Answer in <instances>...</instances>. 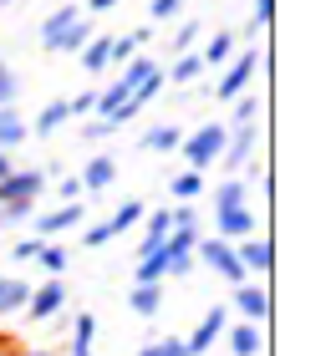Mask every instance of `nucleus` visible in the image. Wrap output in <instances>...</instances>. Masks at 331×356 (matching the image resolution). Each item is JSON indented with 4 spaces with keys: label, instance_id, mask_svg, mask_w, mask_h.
<instances>
[{
    "label": "nucleus",
    "instance_id": "1",
    "mask_svg": "<svg viewBox=\"0 0 331 356\" xmlns=\"http://www.w3.org/2000/svg\"><path fill=\"white\" fill-rule=\"evenodd\" d=\"M224 143H229V127H224V122H199L194 133H184L178 153H184L189 168H214V163L224 158Z\"/></svg>",
    "mask_w": 331,
    "mask_h": 356
},
{
    "label": "nucleus",
    "instance_id": "2",
    "mask_svg": "<svg viewBox=\"0 0 331 356\" xmlns=\"http://www.w3.org/2000/svg\"><path fill=\"white\" fill-rule=\"evenodd\" d=\"M46 168H10L6 178H0V204H36L46 193Z\"/></svg>",
    "mask_w": 331,
    "mask_h": 356
},
{
    "label": "nucleus",
    "instance_id": "3",
    "mask_svg": "<svg viewBox=\"0 0 331 356\" xmlns=\"http://www.w3.org/2000/svg\"><path fill=\"white\" fill-rule=\"evenodd\" d=\"M194 254H199V260H204L209 270H220V275H224V280L235 285V290L245 285V275H250V270H245V265L235 260V245H229V239H220V234L199 239V250H194Z\"/></svg>",
    "mask_w": 331,
    "mask_h": 356
},
{
    "label": "nucleus",
    "instance_id": "4",
    "mask_svg": "<svg viewBox=\"0 0 331 356\" xmlns=\"http://www.w3.org/2000/svg\"><path fill=\"white\" fill-rule=\"evenodd\" d=\"M260 72V46H245V51L224 67V76H220V87H214V97L220 102H235V97H245V87H250V76Z\"/></svg>",
    "mask_w": 331,
    "mask_h": 356
},
{
    "label": "nucleus",
    "instance_id": "5",
    "mask_svg": "<svg viewBox=\"0 0 331 356\" xmlns=\"http://www.w3.org/2000/svg\"><path fill=\"white\" fill-rule=\"evenodd\" d=\"M87 224V209L82 204H61V209H46V214H36V239H56V234H72Z\"/></svg>",
    "mask_w": 331,
    "mask_h": 356
},
{
    "label": "nucleus",
    "instance_id": "6",
    "mask_svg": "<svg viewBox=\"0 0 331 356\" xmlns=\"http://www.w3.org/2000/svg\"><path fill=\"white\" fill-rule=\"evenodd\" d=\"M224 331H229V311H224V305H209L204 321H199V331L184 341V351H189V356H204V351H209L214 341H220Z\"/></svg>",
    "mask_w": 331,
    "mask_h": 356
},
{
    "label": "nucleus",
    "instance_id": "7",
    "mask_svg": "<svg viewBox=\"0 0 331 356\" xmlns=\"http://www.w3.org/2000/svg\"><path fill=\"white\" fill-rule=\"evenodd\" d=\"M61 305H66V280H46V285H36L31 290V300H26V311H31V321H52V316H61Z\"/></svg>",
    "mask_w": 331,
    "mask_h": 356
},
{
    "label": "nucleus",
    "instance_id": "8",
    "mask_svg": "<svg viewBox=\"0 0 331 356\" xmlns=\"http://www.w3.org/2000/svg\"><path fill=\"white\" fill-rule=\"evenodd\" d=\"M255 148H260V127H255V122H250V127H235L229 143H224V158H220V163L235 173V168H245V163L255 158Z\"/></svg>",
    "mask_w": 331,
    "mask_h": 356
},
{
    "label": "nucleus",
    "instance_id": "9",
    "mask_svg": "<svg viewBox=\"0 0 331 356\" xmlns=\"http://www.w3.org/2000/svg\"><path fill=\"white\" fill-rule=\"evenodd\" d=\"M214 224H220V239H229V245H240V239L255 234V214L250 209H224V214H214Z\"/></svg>",
    "mask_w": 331,
    "mask_h": 356
},
{
    "label": "nucleus",
    "instance_id": "10",
    "mask_svg": "<svg viewBox=\"0 0 331 356\" xmlns=\"http://www.w3.org/2000/svg\"><path fill=\"white\" fill-rule=\"evenodd\" d=\"M235 311L250 321V326H260V321L270 316V296H265L260 285H240V290H235Z\"/></svg>",
    "mask_w": 331,
    "mask_h": 356
},
{
    "label": "nucleus",
    "instance_id": "11",
    "mask_svg": "<svg viewBox=\"0 0 331 356\" xmlns=\"http://www.w3.org/2000/svg\"><path fill=\"white\" fill-rule=\"evenodd\" d=\"M77 21H82V6H61V10H52V15L41 21V46L52 51V46H56V41H61Z\"/></svg>",
    "mask_w": 331,
    "mask_h": 356
},
{
    "label": "nucleus",
    "instance_id": "12",
    "mask_svg": "<svg viewBox=\"0 0 331 356\" xmlns=\"http://www.w3.org/2000/svg\"><path fill=\"white\" fill-rule=\"evenodd\" d=\"M77 178H82V188H87V193H102V188H112V178H118V163H112V153H97Z\"/></svg>",
    "mask_w": 331,
    "mask_h": 356
},
{
    "label": "nucleus",
    "instance_id": "13",
    "mask_svg": "<svg viewBox=\"0 0 331 356\" xmlns=\"http://www.w3.org/2000/svg\"><path fill=\"white\" fill-rule=\"evenodd\" d=\"M128 311L143 316V321H153V316L163 311V290H158V285H132V290H128Z\"/></svg>",
    "mask_w": 331,
    "mask_h": 356
},
{
    "label": "nucleus",
    "instance_id": "14",
    "mask_svg": "<svg viewBox=\"0 0 331 356\" xmlns=\"http://www.w3.org/2000/svg\"><path fill=\"white\" fill-rule=\"evenodd\" d=\"M66 122H72V102H46V107L36 112V127H31V133H36V138H52V133H61Z\"/></svg>",
    "mask_w": 331,
    "mask_h": 356
},
{
    "label": "nucleus",
    "instance_id": "15",
    "mask_svg": "<svg viewBox=\"0 0 331 356\" xmlns=\"http://www.w3.org/2000/svg\"><path fill=\"white\" fill-rule=\"evenodd\" d=\"M235 260L245 265V270H270V245H265V239L260 234H250V239H240V245H235Z\"/></svg>",
    "mask_w": 331,
    "mask_h": 356
},
{
    "label": "nucleus",
    "instance_id": "16",
    "mask_svg": "<svg viewBox=\"0 0 331 356\" xmlns=\"http://www.w3.org/2000/svg\"><path fill=\"white\" fill-rule=\"evenodd\" d=\"M31 138V127H26V118L15 107H0V153H10L15 143H26Z\"/></svg>",
    "mask_w": 331,
    "mask_h": 356
},
{
    "label": "nucleus",
    "instance_id": "17",
    "mask_svg": "<svg viewBox=\"0 0 331 356\" xmlns=\"http://www.w3.org/2000/svg\"><path fill=\"white\" fill-rule=\"evenodd\" d=\"M224 336H229V351H235V356H260V351H265V331L250 326V321L235 326V331H224Z\"/></svg>",
    "mask_w": 331,
    "mask_h": 356
},
{
    "label": "nucleus",
    "instance_id": "18",
    "mask_svg": "<svg viewBox=\"0 0 331 356\" xmlns=\"http://www.w3.org/2000/svg\"><path fill=\"white\" fill-rule=\"evenodd\" d=\"M82 67H87L92 76H102L112 67V36H92L87 46H82Z\"/></svg>",
    "mask_w": 331,
    "mask_h": 356
},
{
    "label": "nucleus",
    "instance_id": "19",
    "mask_svg": "<svg viewBox=\"0 0 331 356\" xmlns=\"http://www.w3.org/2000/svg\"><path fill=\"white\" fill-rule=\"evenodd\" d=\"M143 219H148V204H143V199H128V204H118V214L107 219V229H112V239H118V234H128V229H138Z\"/></svg>",
    "mask_w": 331,
    "mask_h": 356
},
{
    "label": "nucleus",
    "instance_id": "20",
    "mask_svg": "<svg viewBox=\"0 0 331 356\" xmlns=\"http://www.w3.org/2000/svg\"><path fill=\"white\" fill-rule=\"evenodd\" d=\"M26 300H31V285H26V280H10V275H0V316L26 311Z\"/></svg>",
    "mask_w": 331,
    "mask_h": 356
},
{
    "label": "nucleus",
    "instance_id": "21",
    "mask_svg": "<svg viewBox=\"0 0 331 356\" xmlns=\"http://www.w3.org/2000/svg\"><path fill=\"white\" fill-rule=\"evenodd\" d=\"M92 341H97V316L77 311V321H72V356H92Z\"/></svg>",
    "mask_w": 331,
    "mask_h": 356
},
{
    "label": "nucleus",
    "instance_id": "22",
    "mask_svg": "<svg viewBox=\"0 0 331 356\" xmlns=\"http://www.w3.org/2000/svg\"><path fill=\"white\" fill-rule=\"evenodd\" d=\"M199 56H204V67H229V56H235V31H214Z\"/></svg>",
    "mask_w": 331,
    "mask_h": 356
},
{
    "label": "nucleus",
    "instance_id": "23",
    "mask_svg": "<svg viewBox=\"0 0 331 356\" xmlns=\"http://www.w3.org/2000/svg\"><path fill=\"white\" fill-rule=\"evenodd\" d=\"M169 193H174V204H194L199 193H204V173H199V168H184V173H174Z\"/></svg>",
    "mask_w": 331,
    "mask_h": 356
},
{
    "label": "nucleus",
    "instance_id": "24",
    "mask_svg": "<svg viewBox=\"0 0 331 356\" xmlns=\"http://www.w3.org/2000/svg\"><path fill=\"white\" fill-rule=\"evenodd\" d=\"M36 265H41L46 275H56V280H61V275L72 270V250H66V245H56V239H46V245H41V254H36Z\"/></svg>",
    "mask_w": 331,
    "mask_h": 356
},
{
    "label": "nucleus",
    "instance_id": "25",
    "mask_svg": "<svg viewBox=\"0 0 331 356\" xmlns=\"http://www.w3.org/2000/svg\"><path fill=\"white\" fill-rule=\"evenodd\" d=\"M199 72H204V56H199V51H184V56H174V67H169V76H163V82L189 87V82H199Z\"/></svg>",
    "mask_w": 331,
    "mask_h": 356
},
{
    "label": "nucleus",
    "instance_id": "26",
    "mask_svg": "<svg viewBox=\"0 0 331 356\" xmlns=\"http://www.w3.org/2000/svg\"><path fill=\"white\" fill-rule=\"evenodd\" d=\"M178 143H184V127H148L143 133L148 153H178Z\"/></svg>",
    "mask_w": 331,
    "mask_h": 356
},
{
    "label": "nucleus",
    "instance_id": "27",
    "mask_svg": "<svg viewBox=\"0 0 331 356\" xmlns=\"http://www.w3.org/2000/svg\"><path fill=\"white\" fill-rule=\"evenodd\" d=\"M87 41H92V21L82 15V21H77V26H72V31H66V36L52 46V56H72V51L82 56V46H87Z\"/></svg>",
    "mask_w": 331,
    "mask_h": 356
},
{
    "label": "nucleus",
    "instance_id": "28",
    "mask_svg": "<svg viewBox=\"0 0 331 356\" xmlns=\"http://www.w3.org/2000/svg\"><path fill=\"white\" fill-rule=\"evenodd\" d=\"M163 275H169V254H163V250L138 254V285H158Z\"/></svg>",
    "mask_w": 331,
    "mask_h": 356
},
{
    "label": "nucleus",
    "instance_id": "29",
    "mask_svg": "<svg viewBox=\"0 0 331 356\" xmlns=\"http://www.w3.org/2000/svg\"><path fill=\"white\" fill-rule=\"evenodd\" d=\"M224 209H245V178H224L214 188V214H224Z\"/></svg>",
    "mask_w": 331,
    "mask_h": 356
},
{
    "label": "nucleus",
    "instance_id": "30",
    "mask_svg": "<svg viewBox=\"0 0 331 356\" xmlns=\"http://www.w3.org/2000/svg\"><path fill=\"white\" fill-rule=\"evenodd\" d=\"M138 46H148V31H128V36L112 41V67H128L132 56H138Z\"/></svg>",
    "mask_w": 331,
    "mask_h": 356
},
{
    "label": "nucleus",
    "instance_id": "31",
    "mask_svg": "<svg viewBox=\"0 0 331 356\" xmlns=\"http://www.w3.org/2000/svg\"><path fill=\"white\" fill-rule=\"evenodd\" d=\"M235 127H250V122H260V97L255 92H245V97H235Z\"/></svg>",
    "mask_w": 331,
    "mask_h": 356
},
{
    "label": "nucleus",
    "instance_id": "32",
    "mask_svg": "<svg viewBox=\"0 0 331 356\" xmlns=\"http://www.w3.org/2000/svg\"><path fill=\"white\" fill-rule=\"evenodd\" d=\"M15 97H21V76L10 61H0V107H15Z\"/></svg>",
    "mask_w": 331,
    "mask_h": 356
},
{
    "label": "nucleus",
    "instance_id": "33",
    "mask_svg": "<svg viewBox=\"0 0 331 356\" xmlns=\"http://www.w3.org/2000/svg\"><path fill=\"white\" fill-rule=\"evenodd\" d=\"M138 356H189V351H184V336H158V341H148Z\"/></svg>",
    "mask_w": 331,
    "mask_h": 356
},
{
    "label": "nucleus",
    "instance_id": "34",
    "mask_svg": "<svg viewBox=\"0 0 331 356\" xmlns=\"http://www.w3.org/2000/svg\"><path fill=\"white\" fill-rule=\"evenodd\" d=\"M194 41H199V15L174 31V46H169V51H174V56H184V51H194Z\"/></svg>",
    "mask_w": 331,
    "mask_h": 356
},
{
    "label": "nucleus",
    "instance_id": "35",
    "mask_svg": "<svg viewBox=\"0 0 331 356\" xmlns=\"http://www.w3.org/2000/svg\"><path fill=\"white\" fill-rule=\"evenodd\" d=\"M56 193H61V204H82V193H87V188H82L77 173H56Z\"/></svg>",
    "mask_w": 331,
    "mask_h": 356
},
{
    "label": "nucleus",
    "instance_id": "36",
    "mask_svg": "<svg viewBox=\"0 0 331 356\" xmlns=\"http://www.w3.org/2000/svg\"><path fill=\"white\" fill-rule=\"evenodd\" d=\"M41 245H46V239H36V234L15 239V245H10V260H21V265H31V260H36V254H41Z\"/></svg>",
    "mask_w": 331,
    "mask_h": 356
},
{
    "label": "nucleus",
    "instance_id": "37",
    "mask_svg": "<svg viewBox=\"0 0 331 356\" xmlns=\"http://www.w3.org/2000/svg\"><path fill=\"white\" fill-rule=\"evenodd\" d=\"M26 219H36V204H0V224H26Z\"/></svg>",
    "mask_w": 331,
    "mask_h": 356
},
{
    "label": "nucleus",
    "instance_id": "38",
    "mask_svg": "<svg viewBox=\"0 0 331 356\" xmlns=\"http://www.w3.org/2000/svg\"><path fill=\"white\" fill-rule=\"evenodd\" d=\"M107 239H112V229H107V219H102V224H87V229H82V245H87V250H102Z\"/></svg>",
    "mask_w": 331,
    "mask_h": 356
},
{
    "label": "nucleus",
    "instance_id": "39",
    "mask_svg": "<svg viewBox=\"0 0 331 356\" xmlns=\"http://www.w3.org/2000/svg\"><path fill=\"white\" fill-rule=\"evenodd\" d=\"M92 112H97V87H87V92L72 97V118H92Z\"/></svg>",
    "mask_w": 331,
    "mask_h": 356
},
{
    "label": "nucleus",
    "instance_id": "40",
    "mask_svg": "<svg viewBox=\"0 0 331 356\" xmlns=\"http://www.w3.org/2000/svg\"><path fill=\"white\" fill-rule=\"evenodd\" d=\"M270 6H275V0H255V10H250V36H260V31L270 26Z\"/></svg>",
    "mask_w": 331,
    "mask_h": 356
},
{
    "label": "nucleus",
    "instance_id": "41",
    "mask_svg": "<svg viewBox=\"0 0 331 356\" xmlns=\"http://www.w3.org/2000/svg\"><path fill=\"white\" fill-rule=\"evenodd\" d=\"M169 214H174V229H194V224H199V214H194V204H174Z\"/></svg>",
    "mask_w": 331,
    "mask_h": 356
},
{
    "label": "nucleus",
    "instance_id": "42",
    "mask_svg": "<svg viewBox=\"0 0 331 356\" xmlns=\"http://www.w3.org/2000/svg\"><path fill=\"white\" fill-rule=\"evenodd\" d=\"M184 10V0H153V21H174Z\"/></svg>",
    "mask_w": 331,
    "mask_h": 356
},
{
    "label": "nucleus",
    "instance_id": "43",
    "mask_svg": "<svg viewBox=\"0 0 331 356\" xmlns=\"http://www.w3.org/2000/svg\"><path fill=\"white\" fill-rule=\"evenodd\" d=\"M82 138H92V143H102V138H112V127H107L102 118H87V127H82Z\"/></svg>",
    "mask_w": 331,
    "mask_h": 356
},
{
    "label": "nucleus",
    "instance_id": "44",
    "mask_svg": "<svg viewBox=\"0 0 331 356\" xmlns=\"http://www.w3.org/2000/svg\"><path fill=\"white\" fill-rule=\"evenodd\" d=\"M123 0H82V10H92V15H102V10H118Z\"/></svg>",
    "mask_w": 331,
    "mask_h": 356
},
{
    "label": "nucleus",
    "instance_id": "45",
    "mask_svg": "<svg viewBox=\"0 0 331 356\" xmlns=\"http://www.w3.org/2000/svg\"><path fill=\"white\" fill-rule=\"evenodd\" d=\"M10 168H15V163H10V153H0V178H6Z\"/></svg>",
    "mask_w": 331,
    "mask_h": 356
},
{
    "label": "nucleus",
    "instance_id": "46",
    "mask_svg": "<svg viewBox=\"0 0 331 356\" xmlns=\"http://www.w3.org/2000/svg\"><path fill=\"white\" fill-rule=\"evenodd\" d=\"M21 356H52V351H21Z\"/></svg>",
    "mask_w": 331,
    "mask_h": 356
},
{
    "label": "nucleus",
    "instance_id": "47",
    "mask_svg": "<svg viewBox=\"0 0 331 356\" xmlns=\"http://www.w3.org/2000/svg\"><path fill=\"white\" fill-rule=\"evenodd\" d=\"M0 6H15V0H0Z\"/></svg>",
    "mask_w": 331,
    "mask_h": 356
}]
</instances>
